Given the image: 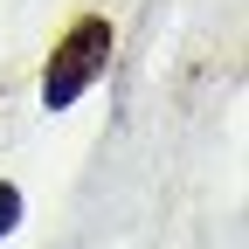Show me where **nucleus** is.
I'll list each match as a JSON object with an SVG mask.
<instances>
[{"mask_svg": "<svg viewBox=\"0 0 249 249\" xmlns=\"http://www.w3.org/2000/svg\"><path fill=\"white\" fill-rule=\"evenodd\" d=\"M111 49H118L111 21L104 14H76L55 35V55H49V70H42V111H70L83 90L111 70Z\"/></svg>", "mask_w": 249, "mask_h": 249, "instance_id": "1", "label": "nucleus"}, {"mask_svg": "<svg viewBox=\"0 0 249 249\" xmlns=\"http://www.w3.org/2000/svg\"><path fill=\"white\" fill-rule=\"evenodd\" d=\"M21 214H28V201H21V187H14V180H0V242H7V235L21 229Z\"/></svg>", "mask_w": 249, "mask_h": 249, "instance_id": "2", "label": "nucleus"}]
</instances>
